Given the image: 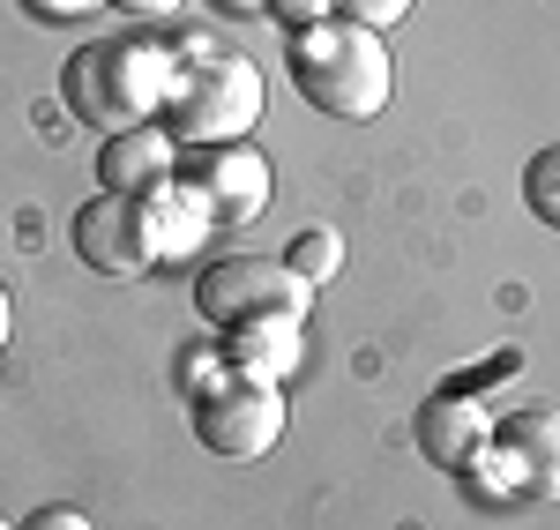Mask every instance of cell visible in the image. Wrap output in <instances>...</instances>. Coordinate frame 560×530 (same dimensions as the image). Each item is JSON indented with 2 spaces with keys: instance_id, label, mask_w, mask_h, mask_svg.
Segmentation results:
<instances>
[{
  "instance_id": "1",
  "label": "cell",
  "mask_w": 560,
  "mask_h": 530,
  "mask_svg": "<svg viewBox=\"0 0 560 530\" xmlns=\"http://www.w3.org/2000/svg\"><path fill=\"white\" fill-rule=\"evenodd\" d=\"M292 90L329 120H374L396 90L388 38L366 23H345V15L306 23V31H292Z\"/></svg>"
},
{
  "instance_id": "2",
  "label": "cell",
  "mask_w": 560,
  "mask_h": 530,
  "mask_svg": "<svg viewBox=\"0 0 560 530\" xmlns=\"http://www.w3.org/2000/svg\"><path fill=\"white\" fill-rule=\"evenodd\" d=\"M165 83H173V68H165V52L142 38H97L83 45L75 60H68V113L97 134H120V128H142V120H158V105H165Z\"/></svg>"
},
{
  "instance_id": "3",
  "label": "cell",
  "mask_w": 560,
  "mask_h": 530,
  "mask_svg": "<svg viewBox=\"0 0 560 530\" xmlns=\"http://www.w3.org/2000/svg\"><path fill=\"white\" fill-rule=\"evenodd\" d=\"M261 120V68L240 52H202L195 68H179L165 83L158 128L179 150H210V142H240Z\"/></svg>"
},
{
  "instance_id": "4",
  "label": "cell",
  "mask_w": 560,
  "mask_h": 530,
  "mask_svg": "<svg viewBox=\"0 0 560 530\" xmlns=\"http://www.w3.org/2000/svg\"><path fill=\"white\" fill-rule=\"evenodd\" d=\"M314 284L284 255H217L195 269V314L210 329H247V321H306Z\"/></svg>"
},
{
  "instance_id": "5",
  "label": "cell",
  "mask_w": 560,
  "mask_h": 530,
  "mask_svg": "<svg viewBox=\"0 0 560 530\" xmlns=\"http://www.w3.org/2000/svg\"><path fill=\"white\" fill-rule=\"evenodd\" d=\"M195 441L210 448L217 463H255L269 448L284 441V419H292V403H284V381H255V374H224L210 381L202 397H195Z\"/></svg>"
},
{
  "instance_id": "6",
  "label": "cell",
  "mask_w": 560,
  "mask_h": 530,
  "mask_svg": "<svg viewBox=\"0 0 560 530\" xmlns=\"http://www.w3.org/2000/svg\"><path fill=\"white\" fill-rule=\"evenodd\" d=\"M493 448V471L501 486L530 500V508H553L560 500V403H523L501 419V434H486Z\"/></svg>"
},
{
  "instance_id": "7",
  "label": "cell",
  "mask_w": 560,
  "mask_h": 530,
  "mask_svg": "<svg viewBox=\"0 0 560 530\" xmlns=\"http://www.w3.org/2000/svg\"><path fill=\"white\" fill-rule=\"evenodd\" d=\"M68 239H75V255L83 269L97 276H142L150 269V224H142V195H90L75 224H68Z\"/></svg>"
},
{
  "instance_id": "8",
  "label": "cell",
  "mask_w": 560,
  "mask_h": 530,
  "mask_svg": "<svg viewBox=\"0 0 560 530\" xmlns=\"http://www.w3.org/2000/svg\"><path fill=\"white\" fill-rule=\"evenodd\" d=\"M187 187L210 202V217L255 224L261 210H269V195H277V173H269V157L247 150V142H210V150L187 165Z\"/></svg>"
},
{
  "instance_id": "9",
  "label": "cell",
  "mask_w": 560,
  "mask_h": 530,
  "mask_svg": "<svg viewBox=\"0 0 560 530\" xmlns=\"http://www.w3.org/2000/svg\"><path fill=\"white\" fill-rule=\"evenodd\" d=\"M173 173H179V142L158 120L105 134V150H97V187L105 195H150V187H173Z\"/></svg>"
},
{
  "instance_id": "10",
  "label": "cell",
  "mask_w": 560,
  "mask_h": 530,
  "mask_svg": "<svg viewBox=\"0 0 560 530\" xmlns=\"http://www.w3.org/2000/svg\"><path fill=\"white\" fill-rule=\"evenodd\" d=\"M419 448H427L441 471H471L478 456H486V419H478L471 397H433L427 411H419Z\"/></svg>"
},
{
  "instance_id": "11",
  "label": "cell",
  "mask_w": 560,
  "mask_h": 530,
  "mask_svg": "<svg viewBox=\"0 0 560 530\" xmlns=\"http://www.w3.org/2000/svg\"><path fill=\"white\" fill-rule=\"evenodd\" d=\"M224 337V366L255 374V381H284L300 358V321H247V329H217Z\"/></svg>"
},
{
  "instance_id": "12",
  "label": "cell",
  "mask_w": 560,
  "mask_h": 530,
  "mask_svg": "<svg viewBox=\"0 0 560 530\" xmlns=\"http://www.w3.org/2000/svg\"><path fill=\"white\" fill-rule=\"evenodd\" d=\"M523 210L546 232H560V142L530 150V165H523Z\"/></svg>"
},
{
  "instance_id": "13",
  "label": "cell",
  "mask_w": 560,
  "mask_h": 530,
  "mask_svg": "<svg viewBox=\"0 0 560 530\" xmlns=\"http://www.w3.org/2000/svg\"><path fill=\"white\" fill-rule=\"evenodd\" d=\"M284 262L300 269L306 284H329V276L345 269V239H337L329 224H314V232H300V239H292V255H284Z\"/></svg>"
},
{
  "instance_id": "14",
  "label": "cell",
  "mask_w": 560,
  "mask_h": 530,
  "mask_svg": "<svg viewBox=\"0 0 560 530\" xmlns=\"http://www.w3.org/2000/svg\"><path fill=\"white\" fill-rule=\"evenodd\" d=\"M337 15L345 23H366V31H388V23L411 15V0H337Z\"/></svg>"
},
{
  "instance_id": "15",
  "label": "cell",
  "mask_w": 560,
  "mask_h": 530,
  "mask_svg": "<svg viewBox=\"0 0 560 530\" xmlns=\"http://www.w3.org/2000/svg\"><path fill=\"white\" fill-rule=\"evenodd\" d=\"M15 530H97V523H90L83 508H68V500H45V508H31Z\"/></svg>"
},
{
  "instance_id": "16",
  "label": "cell",
  "mask_w": 560,
  "mask_h": 530,
  "mask_svg": "<svg viewBox=\"0 0 560 530\" xmlns=\"http://www.w3.org/2000/svg\"><path fill=\"white\" fill-rule=\"evenodd\" d=\"M292 31H306V23H322V15H337V0H269Z\"/></svg>"
},
{
  "instance_id": "17",
  "label": "cell",
  "mask_w": 560,
  "mask_h": 530,
  "mask_svg": "<svg viewBox=\"0 0 560 530\" xmlns=\"http://www.w3.org/2000/svg\"><path fill=\"white\" fill-rule=\"evenodd\" d=\"M113 8H120V15H135V23H150V15H173L179 0H113Z\"/></svg>"
},
{
  "instance_id": "18",
  "label": "cell",
  "mask_w": 560,
  "mask_h": 530,
  "mask_svg": "<svg viewBox=\"0 0 560 530\" xmlns=\"http://www.w3.org/2000/svg\"><path fill=\"white\" fill-rule=\"evenodd\" d=\"M23 8H31V15H83L90 0H23Z\"/></svg>"
},
{
  "instance_id": "19",
  "label": "cell",
  "mask_w": 560,
  "mask_h": 530,
  "mask_svg": "<svg viewBox=\"0 0 560 530\" xmlns=\"http://www.w3.org/2000/svg\"><path fill=\"white\" fill-rule=\"evenodd\" d=\"M224 15H255V8H269V0H217Z\"/></svg>"
},
{
  "instance_id": "20",
  "label": "cell",
  "mask_w": 560,
  "mask_h": 530,
  "mask_svg": "<svg viewBox=\"0 0 560 530\" xmlns=\"http://www.w3.org/2000/svg\"><path fill=\"white\" fill-rule=\"evenodd\" d=\"M8 329H15V321H8V292H0V344H8Z\"/></svg>"
},
{
  "instance_id": "21",
  "label": "cell",
  "mask_w": 560,
  "mask_h": 530,
  "mask_svg": "<svg viewBox=\"0 0 560 530\" xmlns=\"http://www.w3.org/2000/svg\"><path fill=\"white\" fill-rule=\"evenodd\" d=\"M0 530H15V523H0Z\"/></svg>"
}]
</instances>
